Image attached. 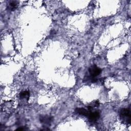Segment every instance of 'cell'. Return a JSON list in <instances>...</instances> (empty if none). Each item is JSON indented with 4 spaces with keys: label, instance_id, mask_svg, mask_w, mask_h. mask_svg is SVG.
<instances>
[{
    "label": "cell",
    "instance_id": "6da1fadb",
    "mask_svg": "<svg viewBox=\"0 0 131 131\" xmlns=\"http://www.w3.org/2000/svg\"><path fill=\"white\" fill-rule=\"evenodd\" d=\"M120 117L123 122L130 124V108H124L120 110Z\"/></svg>",
    "mask_w": 131,
    "mask_h": 131
},
{
    "label": "cell",
    "instance_id": "7a4b0ae2",
    "mask_svg": "<svg viewBox=\"0 0 131 131\" xmlns=\"http://www.w3.org/2000/svg\"><path fill=\"white\" fill-rule=\"evenodd\" d=\"M89 72L91 77L95 78L100 75L101 72V70L96 65H93L89 69Z\"/></svg>",
    "mask_w": 131,
    "mask_h": 131
},
{
    "label": "cell",
    "instance_id": "3957f363",
    "mask_svg": "<svg viewBox=\"0 0 131 131\" xmlns=\"http://www.w3.org/2000/svg\"><path fill=\"white\" fill-rule=\"evenodd\" d=\"M40 121L45 125H50L53 121V118L48 115H41L39 117Z\"/></svg>",
    "mask_w": 131,
    "mask_h": 131
},
{
    "label": "cell",
    "instance_id": "277c9868",
    "mask_svg": "<svg viewBox=\"0 0 131 131\" xmlns=\"http://www.w3.org/2000/svg\"><path fill=\"white\" fill-rule=\"evenodd\" d=\"M100 117V113L98 111H95L94 112H92V111L90 112L88 117L89 119V120L91 122H96L98 119Z\"/></svg>",
    "mask_w": 131,
    "mask_h": 131
},
{
    "label": "cell",
    "instance_id": "5b68a950",
    "mask_svg": "<svg viewBox=\"0 0 131 131\" xmlns=\"http://www.w3.org/2000/svg\"><path fill=\"white\" fill-rule=\"evenodd\" d=\"M75 111L76 112H77L78 114L81 115H82V116H85V117H88L90 112L91 111H89V110H87L84 108H76L75 110Z\"/></svg>",
    "mask_w": 131,
    "mask_h": 131
},
{
    "label": "cell",
    "instance_id": "8992f818",
    "mask_svg": "<svg viewBox=\"0 0 131 131\" xmlns=\"http://www.w3.org/2000/svg\"><path fill=\"white\" fill-rule=\"evenodd\" d=\"M17 5H18V2L12 1L10 2V3H9L8 8L9 10L11 11H13L17 8Z\"/></svg>",
    "mask_w": 131,
    "mask_h": 131
},
{
    "label": "cell",
    "instance_id": "52a82bcc",
    "mask_svg": "<svg viewBox=\"0 0 131 131\" xmlns=\"http://www.w3.org/2000/svg\"><path fill=\"white\" fill-rule=\"evenodd\" d=\"M29 96H30V92L28 91H23L19 94V97L20 99H25L27 100H29Z\"/></svg>",
    "mask_w": 131,
    "mask_h": 131
},
{
    "label": "cell",
    "instance_id": "ba28073f",
    "mask_svg": "<svg viewBox=\"0 0 131 131\" xmlns=\"http://www.w3.org/2000/svg\"><path fill=\"white\" fill-rule=\"evenodd\" d=\"M24 129H25V128H22V127H19V128H17L16 130H24Z\"/></svg>",
    "mask_w": 131,
    "mask_h": 131
}]
</instances>
